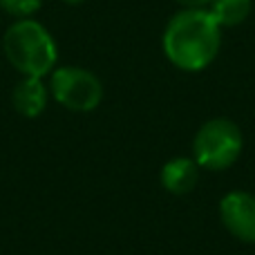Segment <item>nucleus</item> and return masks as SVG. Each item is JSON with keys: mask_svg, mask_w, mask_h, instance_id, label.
<instances>
[{"mask_svg": "<svg viewBox=\"0 0 255 255\" xmlns=\"http://www.w3.org/2000/svg\"><path fill=\"white\" fill-rule=\"evenodd\" d=\"M49 94L72 112H92L103 101V83L94 72L76 65L54 67L49 74Z\"/></svg>", "mask_w": 255, "mask_h": 255, "instance_id": "4", "label": "nucleus"}, {"mask_svg": "<svg viewBox=\"0 0 255 255\" xmlns=\"http://www.w3.org/2000/svg\"><path fill=\"white\" fill-rule=\"evenodd\" d=\"M242 132L235 121L217 117L197 130L193 141V159L206 170H226L242 154Z\"/></svg>", "mask_w": 255, "mask_h": 255, "instance_id": "3", "label": "nucleus"}, {"mask_svg": "<svg viewBox=\"0 0 255 255\" xmlns=\"http://www.w3.org/2000/svg\"><path fill=\"white\" fill-rule=\"evenodd\" d=\"M2 52L22 76L38 79L52 74L58 58V47L52 34L34 18H22L9 25L2 36Z\"/></svg>", "mask_w": 255, "mask_h": 255, "instance_id": "2", "label": "nucleus"}, {"mask_svg": "<svg viewBox=\"0 0 255 255\" xmlns=\"http://www.w3.org/2000/svg\"><path fill=\"white\" fill-rule=\"evenodd\" d=\"M40 4H43V0H0V9L13 16L16 20L31 18L40 9Z\"/></svg>", "mask_w": 255, "mask_h": 255, "instance_id": "9", "label": "nucleus"}, {"mask_svg": "<svg viewBox=\"0 0 255 255\" xmlns=\"http://www.w3.org/2000/svg\"><path fill=\"white\" fill-rule=\"evenodd\" d=\"M47 101H49V85L38 76H22L11 92L13 110L18 115L27 117V119L43 115L45 108H47Z\"/></svg>", "mask_w": 255, "mask_h": 255, "instance_id": "6", "label": "nucleus"}, {"mask_svg": "<svg viewBox=\"0 0 255 255\" xmlns=\"http://www.w3.org/2000/svg\"><path fill=\"white\" fill-rule=\"evenodd\" d=\"M163 54L184 72L206 70L220 54L222 27L208 9H181L163 29Z\"/></svg>", "mask_w": 255, "mask_h": 255, "instance_id": "1", "label": "nucleus"}, {"mask_svg": "<svg viewBox=\"0 0 255 255\" xmlns=\"http://www.w3.org/2000/svg\"><path fill=\"white\" fill-rule=\"evenodd\" d=\"M222 224L240 242L255 244V195L247 190H231L220 202Z\"/></svg>", "mask_w": 255, "mask_h": 255, "instance_id": "5", "label": "nucleus"}, {"mask_svg": "<svg viewBox=\"0 0 255 255\" xmlns=\"http://www.w3.org/2000/svg\"><path fill=\"white\" fill-rule=\"evenodd\" d=\"M206 9L220 27H238L251 16L253 0H211Z\"/></svg>", "mask_w": 255, "mask_h": 255, "instance_id": "8", "label": "nucleus"}, {"mask_svg": "<svg viewBox=\"0 0 255 255\" xmlns=\"http://www.w3.org/2000/svg\"><path fill=\"white\" fill-rule=\"evenodd\" d=\"M181 9H206L211 0H175Z\"/></svg>", "mask_w": 255, "mask_h": 255, "instance_id": "10", "label": "nucleus"}, {"mask_svg": "<svg viewBox=\"0 0 255 255\" xmlns=\"http://www.w3.org/2000/svg\"><path fill=\"white\" fill-rule=\"evenodd\" d=\"M199 181V166L190 157H175L161 168V186L172 195H188Z\"/></svg>", "mask_w": 255, "mask_h": 255, "instance_id": "7", "label": "nucleus"}, {"mask_svg": "<svg viewBox=\"0 0 255 255\" xmlns=\"http://www.w3.org/2000/svg\"><path fill=\"white\" fill-rule=\"evenodd\" d=\"M63 2H65V4H72V7H74V4H81L83 0H63Z\"/></svg>", "mask_w": 255, "mask_h": 255, "instance_id": "11", "label": "nucleus"}]
</instances>
